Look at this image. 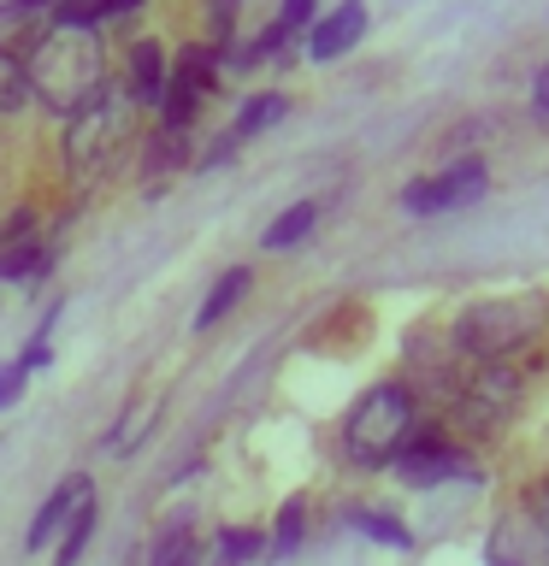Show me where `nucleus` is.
Instances as JSON below:
<instances>
[{"label": "nucleus", "instance_id": "obj_1", "mask_svg": "<svg viewBox=\"0 0 549 566\" xmlns=\"http://www.w3.org/2000/svg\"><path fill=\"white\" fill-rule=\"evenodd\" d=\"M24 60V83L30 95H42L53 113H77L101 95L106 83V48L95 42V30H71V24H53L48 35H35Z\"/></svg>", "mask_w": 549, "mask_h": 566}, {"label": "nucleus", "instance_id": "obj_2", "mask_svg": "<svg viewBox=\"0 0 549 566\" xmlns=\"http://www.w3.org/2000/svg\"><path fill=\"white\" fill-rule=\"evenodd\" d=\"M414 437H419V413H414L407 384L366 389L343 419V449H349L354 467H384V460H396Z\"/></svg>", "mask_w": 549, "mask_h": 566}, {"label": "nucleus", "instance_id": "obj_3", "mask_svg": "<svg viewBox=\"0 0 549 566\" xmlns=\"http://www.w3.org/2000/svg\"><path fill=\"white\" fill-rule=\"evenodd\" d=\"M136 113H142V106L131 101V88L106 77L101 95L71 113V130H65L71 171H77V177H101L124 154V142H136Z\"/></svg>", "mask_w": 549, "mask_h": 566}, {"label": "nucleus", "instance_id": "obj_4", "mask_svg": "<svg viewBox=\"0 0 549 566\" xmlns=\"http://www.w3.org/2000/svg\"><path fill=\"white\" fill-rule=\"evenodd\" d=\"M543 318H549L543 295H496V301H478V307H467L455 318V343L478 366H490V360H508V354L538 343Z\"/></svg>", "mask_w": 549, "mask_h": 566}, {"label": "nucleus", "instance_id": "obj_5", "mask_svg": "<svg viewBox=\"0 0 549 566\" xmlns=\"http://www.w3.org/2000/svg\"><path fill=\"white\" fill-rule=\"evenodd\" d=\"M514 401H520V371L490 360L478 366L467 384H460V419L473 424V431H490V424H503L514 413Z\"/></svg>", "mask_w": 549, "mask_h": 566}, {"label": "nucleus", "instance_id": "obj_6", "mask_svg": "<svg viewBox=\"0 0 549 566\" xmlns=\"http://www.w3.org/2000/svg\"><path fill=\"white\" fill-rule=\"evenodd\" d=\"M485 560L490 566H549V520L543 513H508V520H496Z\"/></svg>", "mask_w": 549, "mask_h": 566}, {"label": "nucleus", "instance_id": "obj_7", "mask_svg": "<svg viewBox=\"0 0 549 566\" xmlns=\"http://www.w3.org/2000/svg\"><path fill=\"white\" fill-rule=\"evenodd\" d=\"M396 478H402V484H414V490L449 484V478H467V484H478V467H473V454L443 449V442H407V449L396 454Z\"/></svg>", "mask_w": 549, "mask_h": 566}, {"label": "nucleus", "instance_id": "obj_8", "mask_svg": "<svg viewBox=\"0 0 549 566\" xmlns=\"http://www.w3.org/2000/svg\"><path fill=\"white\" fill-rule=\"evenodd\" d=\"M485 189V159H455L443 177H419L407 184V212H443V207H467L473 195Z\"/></svg>", "mask_w": 549, "mask_h": 566}, {"label": "nucleus", "instance_id": "obj_9", "mask_svg": "<svg viewBox=\"0 0 549 566\" xmlns=\"http://www.w3.org/2000/svg\"><path fill=\"white\" fill-rule=\"evenodd\" d=\"M213 65H219V53H213V48H189V53H184V65H177V77H166V95H159V118H166L172 130H189L195 106H201V95H207Z\"/></svg>", "mask_w": 549, "mask_h": 566}, {"label": "nucleus", "instance_id": "obj_10", "mask_svg": "<svg viewBox=\"0 0 549 566\" xmlns=\"http://www.w3.org/2000/svg\"><path fill=\"white\" fill-rule=\"evenodd\" d=\"M48 272V242L35 237V219L18 212V219L0 230V283H18V277H42Z\"/></svg>", "mask_w": 549, "mask_h": 566}, {"label": "nucleus", "instance_id": "obj_11", "mask_svg": "<svg viewBox=\"0 0 549 566\" xmlns=\"http://www.w3.org/2000/svg\"><path fill=\"white\" fill-rule=\"evenodd\" d=\"M361 35H366V7H361V0H343L325 24H313L308 53H313V60H336V53H349Z\"/></svg>", "mask_w": 549, "mask_h": 566}, {"label": "nucleus", "instance_id": "obj_12", "mask_svg": "<svg viewBox=\"0 0 549 566\" xmlns=\"http://www.w3.org/2000/svg\"><path fill=\"white\" fill-rule=\"evenodd\" d=\"M124 88H131L136 106H159V95H166V48H159V42H136Z\"/></svg>", "mask_w": 549, "mask_h": 566}, {"label": "nucleus", "instance_id": "obj_13", "mask_svg": "<svg viewBox=\"0 0 549 566\" xmlns=\"http://www.w3.org/2000/svg\"><path fill=\"white\" fill-rule=\"evenodd\" d=\"M89 495V478H65L60 490L42 502V513H35V525H30V548H42V543H53V531H65V520H71V507H77Z\"/></svg>", "mask_w": 549, "mask_h": 566}, {"label": "nucleus", "instance_id": "obj_14", "mask_svg": "<svg viewBox=\"0 0 549 566\" xmlns=\"http://www.w3.org/2000/svg\"><path fill=\"white\" fill-rule=\"evenodd\" d=\"M248 283H255V277H248V265H230V272H225L219 283H213V290H207L201 313H195V331H213V325H219V318H225V313H230V307H237V301L248 295Z\"/></svg>", "mask_w": 549, "mask_h": 566}, {"label": "nucleus", "instance_id": "obj_15", "mask_svg": "<svg viewBox=\"0 0 549 566\" xmlns=\"http://www.w3.org/2000/svg\"><path fill=\"white\" fill-rule=\"evenodd\" d=\"M89 537H95V502H83L71 507V520H65V537H60V555H53V566H77L83 560V548H89Z\"/></svg>", "mask_w": 549, "mask_h": 566}, {"label": "nucleus", "instance_id": "obj_16", "mask_svg": "<svg viewBox=\"0 0 549 566\" xmlns=\"http://www.w3.org/2000/svg\"><path fill=\"white\" fill-rule=\"evenodd\" d=\"M184 130H172V124H159V130L148 136V154H142V171H148V177H166L172 166H177V159H184L189 148H184Z\"/></svg>", "mask_w": 549, "mask_h": 566}, {"label": "nucleus", "instance_id": "obj_17", "mask_svg": "<svg viewBox=\"0 0 549 566\" xmlns=\"http://www.w3.org/2000/svg\"><path fill=\"white\" fill-rule=\"evenodd\" d=\"M313 219H319V207H313V201H296V207L283 212V219H278L272 230H266V248H272V254H283V248H296V242L313 230Z\"/></svg>", "mask_w": 549, "mask_h": 566}, {"label": "nucleus", "instance_id": "obj_18", "mask_svg": "<svg viewBox=\"0 0 549 566\" xmlns=\"http://www.w3.org/2000/svg\"><path fill=\"white\" fill-rule=\"evenodd\" d=\"M255 555H260V531H242V525L219 531V543H213V566H248Z\"/></svg>", "mask_w": 549, "mask_h": 566}, {"label": "nucleus", "instance_id": "obj_19", "mask_svg": "<svg viewBox=\"0 0 549 566\" xmlns=\"http://www.w3.org/2000/svg\"><path fill=\"white\" fill-rule=\"evenodd\" d=\"M349 525H354V531H366L372 543H390V548H407V543H414L402 520H390V513H372V507H354V513H349Z\"/></svg>", "mask_w": 549, "mask_h": 566}, {"label": "nucleus", "instance_id": "obj_20", "mask_svg": "<svg viewBox=\"0 0 549 566\" xmlns=\"http://www.w3.org/2000/svg\"><path fill=\"white\" fill-rule=\"evenodd\" d=\"M278 118H283V95H255V101L237 113V124H230V136L248 142L255 130H266V124H278Z\"/></svg>", "mask_w": 549, "mask_h": 566}, {"label": "nucleus", "instance_id": "obj_21", "mask_svg": "<svg viewBox=\"0 0 549 566\" xmlns=\"http://www.w3.org/2000/svg\"><path fill=\"white\" fill-rule=\"evenodd\" d=\"M301 531H308V502H301V495H296V502H283V507H278V537H272V560H283V555H290V548L301 543Z\"/></svg>", "mask_w": 549, "mask_h": 566}, {"label": "nucleus", "instance_id": "obj_22", "mask_svg": "<svg viewBox=\"0 0 549 566\" xmlns=\"http://www.w3.org/2000/svg\"><path fill=\"white\" fill-rule=\"evenodd\" d=\"M24 95H30V83H24V60L0 48V113H12V106H24Z\"/></svg>", "mask_w": 549, "mask_h": 566}, {"label": "nucleus", "instance_id": "obj_23", "mask_svg": "<svg viewBox=\"0 0 549 566\" xmlns=\"http://www.w3.org/2000/svg\"><path fill=\"white\" fill-rule=\"evenodd\" d=\"M148 566H201V548H195V537L177 525L166 543H154V560Z\"/></svg>", "mask_w": 549, "mask_h": 566}, {"label": "nucleus", "instance_id": "obj_24", "mask_svg": "<svg viewBox=\"0 0 549 566\" xmlns=\"http://www.w3.org/2000/svg\"><path fill=\"white\" fill-rule=\"evenodd\" d=\"M24 378H30L24 366H0V407H12L18 396H24Z\"/></svg>", "mask_w": 549, "mask_h": 566}, {"label": "nucleus", "instance_id": "obj_25", "mask_svg": "<svg viewBox=\"0 0 549 566\" xmlns=\"http://www.w3.org/2000/svg\"><path fill=\"white\" fill-rule=\"evenodd\" d=\"M278 24H290L296 35L313 24V0H283V12H278Z\"/></svg>", "mask_w": 549, "mask_h": 566}, {"label": "nucleus", "instance_id": "obj_26", "mask_svg": "<svg viewBox=\"0 0 549 566\" xmlns=\"http://www.w3.org/2000/svg\"><path fill=\"white\" fill-rule=\"evenodd\" d=\"M230 18H237V0H213V30H230Z\"/></svg>", "mask_w": 549, "mask_h": 566}, {"label": "nucleus", "instance_id": "obj_27", "mask_svg": "<svg viewBox=\"0 0 549 566\" xmlns=\"http://www.w3.org/2000/svg\"><path fill=\"white\" fill-rule=\"evenodd\" d=\"M531 106H538V113L549 118V65L538 71V88H531Z\"/></svg>", "mask_w": 549, "mask_h": 566}, {"label": "nucleus", "instance_id": "obj_28", "mask_svg": "<svg viewBox=\"0 0 549 566\" xmlns=\"http://www.w3.org/2000/svg\"><path fill=\"white\" fill-rule=\"evenodd\" d=\"M142 0H101V18H131Z\"/></svg>", "mask_w": 549, "mask_h": 566}, {"label": "nucleus", "instance_id": "obj_29", "mask_svg": "<svg viewBox=\"0 0 549 566\" xmlns=\"http://www.w3.org/2000/svg\"><path fill=\"white\" fill-rule=\"evenodd\" d=\"M543 520H549V513H543Z\"/></svg>", "mask_w": 549, "mask_h": 566}]
</instances>
